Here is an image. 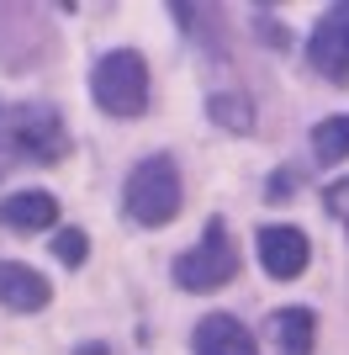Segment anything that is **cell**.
I'll list each match as a JSON object with an SVG mask.
<instances>
[{"mask_svg": "<svg viewBox=\"0 0 349 355\" xmlns=\"http://www.w3.org/2000/svg\"><path fill=\"white\" fill-rule=\"evenodd\" d=\"M64 148H69V133H64V122H58L53 106H6L0 101V180L6 170L16 164H53L64 159Z\"/></svg>", "mask_w": 349, "mask_h": 355, "instance_id": "6da1fadb", "label": "cell"}, {"mask_svg": "<svg viewBox=\"0 0 349 355\" xmlns=\"http://www.w3.org/2000/svg\"><path fill=\"white\" fill-rule=\"evenodd\" d=\"M238 276V244H233L228 223L222 218H206L202 239H196V250H186L174 260V282L186 286V292H217Z\"/></svg>", "mask_w": 349, "mask_h": 355, "instance_id": "7a4b0ae2", "label": "cell"}, {"mask_svg": "<svg viewBox=\"0 0 349 355\" xmlns=\"http://www.w3.org/2000/svg\"><path fill=\"white\" fill-rule=\"evenodd\" d=\"M122 202H127L132 223H143V228H159V223H170L174 212H180V170H174L170 154H148V159L127 175V191H122Z\"/></svg>", "mask_w": 349, "mask_h": 355, "instance_id": "3957f363", "label": "cell"}, {"mask_svg": "<svg viewBox=\"0 0 349 355\" xmlns=\"http://www.w3.org/2000/svg\"><path fill=\"white\" fill-rule=\"evenodd\" d=\"M90 90H96V106L111 112V117H138L148 106V64L143 53H132V48H116L96 64L90 74Z\"/></svg>", "mask_w": 349, "mask_h": 355, "instance_id": "277c9868", "label": "cell"}, {"mask_svg": "<svg viewBox=\"0 0 349 355\" xmlns=\"http://www.w3.org/2000/svg\"><path fill=\"white\" fill-rule=\"evenodd\" d=\"M307 64L328 80H349V6H328L307 37Z\"/></svg>", "mask_w": 349, "mask_h": 355, "instance_id": "5b68a950", "label": "cell"}, {"mask_svg": "<svg viewBox=\"0 0 349 355\" xmlns=\"http://www.w3.org/2000/svg\"><path fill=\"white\" fill-rule=\"evenodd\" d=\"M307 234L302 228H286V223H270V228H260V266L276 276V282H296L307 270Z\"/></svg>", "mask_w": 349, "mask_h": 355, "instance_id": "8992f818", "label": "cell"}, {"mask_svg": "<svg viewBox=\"0 0 349 355\" xmlns=\"http://www.w3.org/2000/svg\"><path fill=\"white\" fill-rule=\"evenodd\" d=\"M196 355H260L254 350V334H249L233 313H206L196 324Z\"/></svg>", "mask_w": 349, "mask_h": 355, "instance_id": "52a82bcc", "label": "cell"}, {"mask_svg": "<svg viewBox=\"0 0 349 355\" xmlns=\"http://www.w3.org/2000/svg\"><path fill=\"white\" fill-rule=\"evenodd\" d=\"M0 302L16 308V313H37V308H48V282L32 266L0 260Z\"/></svg>", "mask_w": 349, "mask_h": 355, "instance_id": "ba28073f", "label": "cell"}, {"mask_svg": "<svg viewBox=\"0 0 349 355\" xmlns=\"http://www.w3.org/2000/svg\"><path fill=\"white\" fill-rule=\"evenodd\" d=\"M0 223L16 228V234H37V228H53L58 223V202L48 191H16L0 202Z\"/></svg>", "mask_w": 349, "mask_h": 355, "instance_id": "9c48e42d", "label": "cell"}, {"mask_svg": "<svg viewBox=\"0 0 349 355\" xmlns=\"http://www.w3.org/2000/svg\"><path fill=\"white\" fill-rule=\"evenodd\" d=\"M312 340H318V318L307 308L270 313V345H276L280 355H312Z\"/></svg>", "mask_w": 349, "mask_h": 355, "instance_id": "30bf717a", "label": "cell"}, {"mask_svg": "<svg viewBox=\"0 0 349 355\" xmlns=\"http://www.w3.org/2000/svg\"><path fill=\"white\" fill-rule=\"evenodd\" d=\"M312 154H318L323 164H339L349 154V117H323L318 128H312Z\"/></svg>", "mask_w": 349, "mask_h": 355, "instance_id": "8fae6325", "label": "cell"}, {"mask_svg": "<svg viewBox=\"0 0 349 355\" xmlns=\"http://www.w3.org/2000/svg\"><path fill=\"white\" fill-rule=\"evenodd\" d=\"M206 112H212V122H217V128H228V133H249V128H254V112H249L244 96H212V101H206Z\"/></svg>", "mask_w": 349, "mask_h": 355, "instance_id": "7c38bea8", "label": "cell"}, {"mask_svg": "<svg viewBox=\"0 0 349 355\" xmlns=\"http://www.w3.org/2000/svg\"><path fill=\"white\" fill-rule=\"evenodd\" d=\"M53 254L64 266H80V260H85V234H80V228H64V234L53 239Z\"/></svg>", "mask_w": 349, "mask_h": 355, "instance_id": "4fadbf2b", "label": "cell"}, {"mask_svg": "<svg viewBox=\"0 0 349 355\" xmlns=\"http://www.w3.org/2000/svg\"><path fill=\"white\" fill-rule=\"evenodd\" d=\"M323 202H328V212H334V218H344V223H349V175H344V180H334V186L323 191Z\"/></svg>", "mask_w": 349, "mask_h": 355, "instance_id": "5bb4252c", "label": "cell"}, {"mask_svg": "<svg viewBox=\"0 0 349 355\" xmlns=\"http://www.w3.org/2000/svg\"><path fill=\"white\" fill-rule=\"evenodd\" d=\"M265 196H270V202H286L291 196V175H270V191Z\"/></svg>", "mask_w": 349, "mask_h": 355, "instance_id": "9a60e30c", "label": "cell"}, {"mask_svg": "<svg viewBox=\"0 0 349 355\" xmlns=\"http://www.w3.org/2000/svg\"><path fill=\"white\" fill-rule=\"evenodd\" d=\"M80 355H106V350H101V345H85V350H80Z\"/></svg>", "mask_w": 349, "mask_h": 355, "instance_id": "2e32d148", "label": "cell"}]
</instances>
